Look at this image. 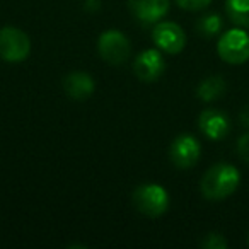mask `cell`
<instances>
[{
	"mask_svg": "<svg viewBox=\"0 0 249 249\" xmlns=\"http://www.w3.org/2000/svg\"><path fill=\"white\" fill-rule=\"evenodd\" d=\"M152 39L157 45V48L169 55L183 52L186 46V33L183 31L179 24L173 21H162L154 28Z\"/></svg>",
	"mask_w": 249,
	"mask_h": 249,
	"instance_id": "6",
	"label": "cell"
},
{
	"mask_svg": "<svg viewBox=\"0 0 249 249\" xmlns=\"http://www.w3.org/2000/svg\"><path fill=\"white\" fill-rule=\"evenodd\" d=\"M176 4L184 11H203L212 4V0H176Z\"/></svg>",
	"mask_w": 249,
	"mask_h": 249,
	"instance_id": "16",
	"label": "cell"
},
{
	"mask_svg": "<svg viewBox=\"0 0 249 249\" xmlns=\"http://www.w3.org/2000/svg\"><path fill=\"white\" fill-rule=\"evenodd\" d=\"M201 154V145L193 135H179L173 140L169 149L171 162L178 169H191L198 162Z\"/></svg>",
	"mask_w": 249,
	"mask_h": 249,
	"instance_id": "7",
	"label": "cell"
},
{
	"mask_svg": "<svg viewBox=\"0 0 249 249\" xmlns=\"http://www.w3.org/2000/svg\"><path fill=\"white\" fill-rule=\"evenodd\" d=\"M97 50L104 62L111 63V65H121L130 58L132 45H130V39L121 31L109 29L99 36Z\"/></svg>",
	"mask_w": 249,
	"mask_h": 249,
	"instance_id": "5",
	"label": "cell"
},
{
	"mask_svg": "<svg viewBox=\"0 0 249 249\" xmlns=\"http://www.w3.org/2000/svg\"><path fill=\"white\" fill-rule=\"evenodd\" d=\"M241 120H242V123H244V126H249V111H248V109L242 111Z\"/></svg>",
	"mask_w": 249,
	"mask_h": 249,
	"instance_id": "19",
	"label": "cell"
},
{
	"mask_svg": "<svg viewBox=\"0 0 249 249\" xmlns=\"http://www.w3.org/2000/svg\"><path fill=\"white\" fill-rule=\"evenodd\" d=\"M246 242H248V246H249V232H248V239H246Z\"/></svg>",
	"mask_w": 249,
	"mask_h": 249,
	"instance_id": "20",
	"label": "cell"
},
{
	"mask_svg": "<svg viewBox=\"0 0 249 249\" xmlns=\"http://www.w3.org/2000/svg\"><path fill=\"white\" fill-rule=\"evenodd\" d=\"M198 126L210 140H222L231 132V120L220 109H205L198 118Z\"/></svg>",
	"mask_w": 249,
	"mask_h": 249,
	"instance_id": "9",
	"label": "cell"
},
{
	"mask_svg": "<svg viewBox=\"0 0 249 249\" xmlns=\"http://www.w3.org/2000/svg\"><path fill=\"white\" fill-rule=\"evenodd\" d=\"M63 89L67 96H70L75 101H84L94 92L96 84L94 79L86 72H70L63 79Z\"/></svg>",
	"mask_w": 249,
	"mask_h": 249,
	"instance_id": "11",
	"label": "cell"
},
{
	"mask_svg": "<svg viewBox=\"0 0 249 249\" xmlns=\"http://www.w3.org/2000/svg\"><path fill=\"white\" fill-rule=\"evenodd\" d=\"M217 53L224 62L241 65L249 60V35L244 29H229L220 36Z\"/></svg>",
	"mask_w": 249,
	"mask_h": 249,
	"instance_id": "4",
	"label": "cell"
},
{
	"mask_svg": "<svg viewBox=\"0 0 249 249\" xmlns=\"http://www.w3.org/2000/svg\"><path fill=\"white\" fill-rule=\"evenodd\" d=\"M239 181H241V174L237 167L227 162H218L203 174L200 190L207 200L220 201L229 198L237 190Z\"/></svg>",
	"mask_w": 249,
	"mask_h": 249,
	"instance_id": "1",
	"label": "cell"
},
{
	"mask_svg": "<svg viewBox=\"0 0 249 249\" xmlns=\"http://www.w3.org/2000/svg\"><path fill=\"white\" fill-rule=\"evenodd\" d=\"M166 63L159 50H145L133 62V72L143 82H154L164 73Z\"/></svg>",
	"mask_w": 249,
	"mask_h": 249,
	"instance_id": "8",
	"label": "cell"
},
{
	"mask_svg": "<svg viewBox=\"0 0 249 249\" xmlns=\"http://www.w3.org/2000/svg\"><path fill=\"white\" fill-rule=\"evenodd\" d=\"M133 205L140 213L150 218L160 217L169 208V195L159 184H142L133 191Z\"/></svg>",
	"mask_w": 249,
	"mask_h": 249,
	"instance_id": "2",
	"label": "cell"
},
{
	"mask_svg": "<svg viewBox=\"0 0 249 249\" xmlns=\"http://www.w3.org/2000/svg\"><path fill=\"white\" fill-rule=\"evenodd\" d=\"M225 89H227L225 80L218 75H213V77H208V79L201 80L196 89V94L201 101L210 103V101H217L218 97L225 92Z\"/></svg>",
	"mask_w": 249,
	"mask_h": 249,
	"instance_id": "12",
	"label": "cell"
},
{
	"mask_svg": "<svg viewBox=\"0 0 249 249\" xmlns=\"http://www.w3.org/2000/svg\"><path fill=\"white\" fill-rule=\"evenodd\" d=\"M225 12L239 28H249V0H225Z\"/></svg>",
	"mask_w": 249,
	"mask_h": 249,
	"instance_id": "13",
	"label": "cell"
},
{
	"mask_svg": "<svg viewBox=\"0 0 249 249\" xmlns=\"http://www.w3.org/2000/svg\"><path fill=\"white\" fill-rule=\"evenodd\" d=\"M227 241L222 234L217 232H210L205 235V239L201 241V248L203 249H227Z\"/></svg>",
	"mask_w": 249,
	"mask_h": 249,
	"instance_id": "15",
	"label": "cell"
},
{
	"mask_svg": "<svg viewBox=\"0 0 249 249\" xmlns=\"http://www.w3.org/2000/svg\"><path fill=\"white\" fill-rule=\"evenodd\" d=\"M196 29L201 36H205V38H213V36H217L222 29V18L218 14H215V12L213 14L203 16V18L198 19Z\"/></svg>",
	"mask_w": 249,
	"mask_h": 249,
	"instance_id": "14",
	"label": "cell"
},
{
	"mask_svg": "<svg viewBox=\"0 0 249 249\" xmlns=\"http://www.w3.org/2000/svg\"><path fill=\"white\" fill-rule=\"evenodd\" d=\"M31 52V39L22 29L5 26L0 29V58L9 63L24 62Z\"/></svg>",
	"mask_w": 249,
	"mask_h": 249,
	"instance_id": "3",
	"label": "cell"
},
{
	"mask_svg": "<svg viewBox=\"0 0 249 249\" xmlns=\"http://www.w3.org/2000/svg\"><path fill=\"white\" fill-rule=\"evenodd\" d=\"M128 7L140 22L154 24L169 12V0H128Z\"/></svg>",
	"mask_w": 249,
	"mask_h": 249,
	"instance_id": "10",
	"label": "cell"
},
{
	"mask_svg": "<svg viewBox=\"0 0 249 249\" xmlns=\"http://www.w3.org/2000/svg\"><path fill=\"white\" fill-rule=\"evenodd\" d=\"M99 7H101V2L99 0H86V9L87 11H99Z\"/></svg>",
	"mask_w": 249,
	"mask_h": 249,
	"instance_id": "18",
	"label": "cell"
},
{
	"mask_svg": "<svg viewBox=\"0 0 249 249\" xmlns=\"http://www.w3.org/2000/svg\"><path fill=\"white\" fill-rule=\"evenodd\" d=\"M237 154L246 164H249V132L241 135L237 140Z\"/></svg>",
	"mask_w": 249,
	"mask_h": 249,
	"instance_id": "17",
	"label": "cell"
}]
</instances>
